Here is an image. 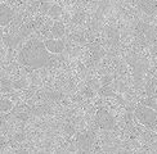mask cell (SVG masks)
Returning <instances> with one entry per match:
<instances>
[{"label": "cell", "mask_w": 157, "mask_h": 154, "mask_svg": "<svg viewBox=\"0 0 157 154\" xmlns=\"http://www.w3.org/2000/svg\"><path fill=\"white\" fill-rule=\"evenodd\" d=\"M135 4L146 14H155L157 12V0H135Z\"/></svg>", "instance_id": "52a82bcc"}, {"label": "cell", "mask_w": 157, "mask_h": 154, "mask_svg": "<svg viewBox=\"0 0 157 154\" xmlns=\"http://www.w3.org/2000/svg\"><path fill=\"white\" fill-rule=\"evenodd\" d=\"M95 141V135L91 131H84L77 136V145L80 150H89Z\"/></svg>", "instance_id": "277c9868"}, {"label": "cell", "mask_w": 157, "mask_h": 154, "mask_svg": "<svg viewBox=\"0 0 157 154\" xmlns=\"http://www.w3.org/2000/svg\"><path fill=\"white\" fill-rule=\"evenodd\" d=\"M135 117L142 125L147 126L148 128H156L157 127V112L155 109L149 108L147 105L139 104L135 108Z\"/></svg>", "instance_id": "7a4b0ae2"}, {"label": "cell", "mask_w": 157, "mask_h": 154, "mask_svg": "<svg viewBox=\"0 0 157 154\" xmlns=\"http://www.w3.org/2000/svg\"><path fill=\"white\" fill-rule=\"evenodd\" d=\"M44 44L50 54H59L64 50V41L62 38H49L45 40Z\"/></svg>", "instance_id": "8992f818"}, {"label": "cell", "mask_w": 157, "mask_h": 154, "mask_svg": "<svg viewBox=\"0 0 157 154\" xmlns=\"http://www.w3.org/2000/svg\"><path fill=\"white\" fill-rule=\"evenodd\" d=\"M50 32H52V36H53L54 38H62L64 32H66V30H64V24L59 21H56L54 24L52 26Z\"/></svg>", "instance_id": "ba28073f"}, {"label": "cell", "mask_w": 157, "mask_h": 154, "mask_svg": "<svg viewBox=\"0 0 157 154\" xmlns=\"http://www.w3.org/2000/svg\"><path fill=\"white\" fill-rule=\"evenodd\" d=\"M57 13H61V8H58V6H53L50 10V16H54Z\"/></svg>", "instance_id": "30bf717a"}, {"label": "cell", "mask_w": 157, "mask_h": 154, "mask_svg": "<svg viewBox=\"0 0 157 154\" xmlns=\"http://www.w3.org/2000/svg\"><path fill=\"white\" fill-rule=\"evenodd\" d=\"M14 17V12L6 4H0V27H5L8 26Z\"/></svg>", "instance_id": "5b68a950"}, {"label": "cell", "mask_w": 157, "mask_h": 154, "mask_svg": "<svg viewBox=\"0 0 157 154\" xmlns=\"http://www.w3.org/2000/svg\"><path fill=\"white\" fill-rule=\"evenodd\" d=\"M95 122L102 130H112L115 127V118L112 117V114L104 108L99 109V111L95 113Z\"/></svg>", "instance_id": "3957f363"}, {"label": "cell", "mask_w": 157, "mask_h": 154, "mask_svg": "<svg viewBox=\"0 0 157 154\" xmlns=\"http://www.w3.org/2000/svg\"><path fill=\"white\" fill-rule=\"evenodd\" d=\"M13 108V103L10 100H0V112H9Z\"/></svg>", "instance_id": "9c48e42d"}, {"label": "cell", "mask_w": 157, "mask_h": 154, "mask_svg": "<svg viewBox=\"0 0 157 154\" xmlns=\"http://www.w3.org/2000/svg\"><path fill=\"white\" fill-rule=\"evenodd\" d=\"M18 61L21 64H23L25 67L29 68H43L45 66H48V63L50 61V53L45 46L44 41L40 40H30L27 41L23 48L19 50L18 53Z\"/></svg>", "instance_id": "6da1fadb"}]
</instances>
